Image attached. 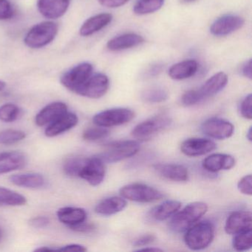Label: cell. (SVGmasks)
<instances>
[{
	"mask_svg": "<svg viewBox=\"0 0 252 252\" xmlns=\"http://www.w3.org/2000/svg\"><path fill=\"white\" fill-rule=\"evenodd\" d=\"M208 210V206L203 202H193L172 216L169 223L174 232L181 233L197 222Z\"/></svg>",
	"mask_w": 252,
	"mask_h": 252,
	"instance_id": "cell-1",
	"label": "cell"
},
{
	"mask_svg": "<svg viewBox=\"0 0 252 252\" xmlns=\"http://www.w3.org/2000/svg\"><path fill=\"white\" fill-rule=\"evenodd\" d=\"M215 228L212 222L201 221L194 223L186 231L184 242L186 246L193 251L206 249L213 241Z\"/></svg>",
	"mask_w": 252,
	"mask_h": 252,
	"instance_id": "cell-2",
	"label": "cell"
},
{
	"mask_svg": "<svg viewBox=\"0 0 252 252\" xmlns=\"http://www.w3.org/2000/svg\"><path fill=\"white\" fill-rule=\"evenodd\" d=\"M105 146V150L96 156L104 163H117L129 158L140 150L139 143L136 141H114Z\"/></svg>",
	"mask_w": 252,
	"mask_h": 252,
	"instance_id": "cell-3",
	"label": "cell"
},
{
	"mask_svg": "<svg viewBox=\"0 0 252 252\" xmlns=\"http://www.w3.org/2000/svg\"><path fill=\"white\" fill-rule=\"evenodd\" d=\"M59 27L54 22H42L33 26L25 38V44L33 49L43 48L51 43L58 33Z\"/></svg>",
	"mask_w": 252,
	"mask_h": 252,
	"instance_id": "cell-4",
	"label": "cell"
},
{
	"mask_svg": "<svg viewBox=\"0 0 252 252\" xmlns=\"http://www.w3.org/2000/svg\"><path fill=\"white\" fill-rule=\"evenodd\" d=\"M172 120L166 116H158L138 124L132 131V135L138 141H148L170 126Z\"/></svg>",
	"mask_w": 252,
	"mask_h": 252,
	"instance_id": "cell-5",
	"label": "cell"
},
{
	"mask_svg": "<svg viewBox=\"0 0 252 252\" xmlns=\"http://www.w3.org/2000/svg\"><path fill=\"white\" fill-rule=\"evenodd\" d=\"M124 198L138 203H153L163 198V195L158 190L142 184H131L120 189Z\"/></svg>",
	"mask_w": 252,
	"mask_h": 252,
	"instance_id": "cell-6",
	"label": "cell"
},
{
	"mask_svg": "<svg viewBox=\"0 0 252 252\" xmlns=\"http://www.w3.org/2000/svg\"><path fill=\"white\" fill-rule=\"evenodd\" d=\"M135 118V113L127 108H113L94 116L93 121L96 126L108 128L129 123Z\"/></svg>",
	"mask_w": 252,
	"mask_h": 252,
	"instance_id": "cell-7",
	"label": "cell"
},
{
	"mask_svg": "<svg viewBox=\"0 0 252 252\" xmlns=\"http://www.w3.org/2000/svg\"><path fill=\"white\" fill-rule=\"evenodd\" d=\"M93 71L94 67L92 64L88 63H81L65 72L62 76L60 82L64 88L76 94L91 77Z\"/></svg>",
	"mask_w": 252,
	"mask_h": 252,
	"instance_id": "cell-8",
	"label": "cell"
},
{
	"mask_svg": "<svg viewBox=\"0 0 252 252\" xmlns=\"http://www.w3.org/2000/svg\"><path fill=\"white\" fill-rule=\"evenodd\" d=\"M109 87L110 81L108 77L102 73H95L91 75L76 94L87 98L97 99L107 94Z\"/></svg>",
	"mask_w": 252,
	"mask_h": 252,
	"instance_id": "cell-9",
	"label": "cell"
},
{
	"mask_svg": "<svg viewBox=\"0 0 252 252\" xmlns=\"http://www.w3.org/2000/svg\"><path fill=\"white\" fill-rule=\"evenodd\" d=\"M201 130L203 134L214 139L224 140L233 135L234 126L225 119L212 118L203 122Z\"/></svg>",
	"mask_w": 252,
	"mask_h": 252,
	"instance_id": "cell-10",
	"label": "cell"
},
{
	"mask_svg": "<svg viewBox=\"0 0 252 252\" xmlns=\"http://www.w3.org/2000/svg\"><path fill=\"white\" fill-rule=\"evenodd\" d=\"M105 163L97 156L87 159L79 174V178L94 187L99 185L105 177Z\"/></svg>",
	"mask_w": 252,
	"mask_h": 252,
	"instance_id": "cell-11",
	"label": "cell"
},
{
	"mask_svg": "<svg viewBox=\"0 0 252 252\" xmlns=\"http://www.w3.org/2000/svg\"><path fill=\"white\" fill-rule=\"evenodd\" d=\"M217 145L212 140L192 138L186 140L181 144V150L189 157L204 156L216 149Z\"/></svg>",
	"mask_w": 252,
	"mask_h": 252,
	"instance_id": "cell-12",
	"label": "cell"
},
{
	"mask_svg": "<svg viewBox=\"0 0 252 252\" xmlns=\"http://www.w3.org/2000/svg\"><path fill=\"white\" fill-rule=\"evenodd\" d=\"M244 23V20L239 16L225 15L214 22L210 32L215 36H227L241 29Z\"/></svg>",
	"mask_w": 252,
	"mask_h": 252,
	"instance_id": "cell-13",
	"label": "cell"
},
{
	"mask_svg": "<svg viewBox=\"0 0 252 252\" xmlns=\"http://www.w3.org/2000/svg\"><path fill=\"white\" fill-rule=\"evenodd\" d=\"M252 213L246 211H236L227 218L225 231L227 234H235L252 229Z\"/></svg>",
	"mask_w": 252,
	"mask_h": 252,
	"instance_id": "cell-14",
	"label": "cell"
},
{
	"mask_svg": "<svg viewBox=\"0 0 252 252\" xmlns=\"http://www.w3.org/2000/svg\"><path fill=\"white\" fill-rule=\"evenodd\" d=\"M70 0H38V9L45 18L57 20L64 15Z\"/></svg>",
	"mask_w": 252,
	"mask_h": 252,
	"instance_id": "cell-15",
	"label": "cell"
},
{
	"mask_svg": "<svg viewBox=\"0 0 252 252\" xmlns=\"http://www.w3.org/2000/svg\"><path fill=\"white\" fill-rule=\"evenodd\" d=\"M27 163V156L21 152L0 153V175L22 169Z\"/></svg>",
	"mask_w": 252,
	"mask_h": 252,
	"instance_id": "cell-16",
	"label": "cell"
},
{
	"mask_svg": "<svg viewBox=\"0 0 252 252\" xmlns=\"http://www.w3.org/2000/svg\"><path fill=\"white\" fill-rule=\"evenodd\" d=\"M67 113V104L60 101L53 102L45 106L36 115L35 122L39 126L49 125L54 121Z\"/></svg>",
	"mask_w": 252,
	"mask_h": 252,
	"instance_id": "cell-17",
	"label": "cell"
},
{
	"mask_svg": "<svg viewBox=\"0 0 252 252\" xmlns=\"http://www.w3.org/2000/svg\"><path fill=\"white\" fill-rule=\"evenodd\" d=\"M228 83V76L223 72H219L209 78L201 88L197 90L200 101L210 98L220 92Z\"/></svg>",
	"mask_w": 252,
	"mask_h": 252,
	"instance_id": "cell-18",
	"label": "cell"
},
{
	"mask_svg": "<svg viewBox=\"0 0 252 252\" xmlns=\"http://www.w3.org/2000/svg\"><path fill=\"white\" fill-rule=\"evenodd\" d=\"M79 119L77 116L74 113L67 112L47 126L45 131V135L52 138L61 135L73 129L77 125Z\"/></svg>",
	"mask_w": 252,
	"mask_h": 252,
	"instance_id": "cell-19",
	"label": "cell"
},
{
	"mask_svg": "<svg viewBox=\"0 0 252 252\" xmlns=\"http://www.w3.org/2000/svg\"><path fill=\"white\" fill-rule=\"evenodd\" d=\"M235 159L227 154H212L203 160L202 166L209 172H218L221 170H228L234 167Z\"/></svg>",
	"mask_w": 252,
	"mask_h": 252,
	"instance_id": "cell-20",
	"label": "cell"
},
{
	"mask_svg": "<svg viewBox=\"0 0 252 252\" xmlns=\"http://www.w3.org/2000/svg\"><path fill=\"white\" fill-rule=\"evenodd\" d=\"M112 20V14L107 13L94 16L87 20L82 25L79 31L80 35L82 36H91L108 26L111 23Z\"/></svg>",
	"mask_w": 252,
	"mask_h": 252,
	"instance_id": "cell-21",
	"label": "cell"
},
{
	"mask_svg": "<svg viewBox=\"0 0 252 252\" xmlns=\"http://www.w3.org/2000/svg\"><path fill=\"white\" fill-rule=\"evenodd\" d=\"M144 42V39L136 33H125L110 39L107 44L110 51H120L138 46Z\"/></svg>",
	"mask_w": 252,
	"mask_h": 252,
	"instance_id": "cell-22",
	"label": "cell"
},
{
	"mask_svg": "<svg viewBox=\"0 0 252 252\" xmlns=\"http://www.w3.org/2000/svg\"><path fill=\"white\" fill-rule=\"evenodd\" d=\"M155 170L160 176L176 182L188 181L189 173L187 168L178 164H158L155 166Z\"/></svg>",
	"mask_w": 252,
	"mask_h": 252,
	"instance_id": "cell-23",
	"label": "cell"
},
{
	"mask_svg": "<svg viewBox=\"0 0 252 252\" xmlns=\"http://www.w3.org/2000/svg\"><path fill=\"white\" fill-rule=\"evenodd\" d=\"M198 64L195 60H189L173 64L169 70V76L174 80H184L197 73Z\"/></svg>",
	"mask_w": 252,
	"mask_h": 252,
	"instance_id": "cell-24",
	"label": "cell"
},
{
	"mask_svg": "<svg viewBox=\"0 0 252 252\" xmlns=\"http://www.w3.org/2000/svg\"><path fill=\"white\" fill-rule=\"evenodd\" d=\"M126 201L122 197H110L101 200L96 205L95 212L103 216H110L122 212L126 206Z\"/></svg>",
	"mask_w": 252,
	"mask_h": 252,
	"instance_id": "cell-25",
	"label": "cell"
},
{
	"mask_svg": "<svg viewBox=\"0 0 252 252\" xmlns=\"http://www.w3.org/2000/svg\"><path fill=\"white\" fill-rule=\"evenodd\" d=\"M57 217L60 222L70 227L86 221L87 213L82 208L67 206L59 209Z\"/></svg>",
	"mask_w": 252,
	"mask_h": 252,
	"instance_id": "cell-26",
	"label": "cell"
},
{
	"mask_svg": "<svg viewBox=\"0 0 252 252\" xmlns=\"http://www.w3.org/2000/svg\"><path fill=\"white\" fill-rule=\"evenodd\" d=\"M10 181L14 185L28 189H39L46 184L45 178L40 174L24 173L11 175Z\"/></svg>",
	"mask_w": 252,
	"mask_h": 252,
	"instance_id": "cell-27",
	"label": "cell"
},
{
	"mask_svg": "<svg viewBox=\"0 0 252 252\" xmlns=\"http://www.w3.org/2000/svg\"><path fill=\"white\" fill-rule=\"evenodd\" d=\"M181 207V203L177 200H167L152 211V217L158 221H163L173 216Z\"/></svg>",
	"mask_w": 252,
	"mask_h": 252,
	"instance_id": "cell-28",
	"label": "cell"
},
{
	"mask_svg": "<svg viewBox=\"0 0 252 252\" xmlns=\"http://www.w3.org/2000/svg\"><path fill=\"white\" fill-rule=\"evenodd\" d=\"M27 203L26 197L17 191L0 187V206H24Z\"/></svg>",
	"mask_w": 252,
	"mask_h": 252,
	"instance_id": "cell-29",
	"label": "cell"
},
{
	"mask_svg": "<svg viewBox=\"0 0 252 252\" xmlns=\"http://www.w3.org/2000/svg\"><path fill=\"white\" fill-rule=\"evenodd\" d=\"M163 4L164 0H138L134 5L133 11L136 15H147L158 11Z\"/></svg>",
	"mask_w": 252,
	"mask_h": 252,
	"instance_id": "cell-30",
	"label": "cell"
},
{
	"mask_svg": "<svg viewBox=\"0 0 252 252\" xmlns=\"http://www.w3.org/2000/svg\"><path fill=\"white\" fill-rule=\"evenodd\" d=\"M87 159L84 157H73L67 159L63 166L64 173L70 177H79Z\"/></svg>",
	"mask_w": 252,
	"mask_h": 252,
	"instance_id": "cell-31",
	"label": "cell"
},
{
	"mask_svg": "<svg viewBox=\"0 0 252 252\" xmlns=\"http://www.w3.org/2000/svg\"><path fill=\"white\" fill-rule=\"evenodd\" d=\"M252 246V229L235 234L233 240V247L237 252L248 251Z\"/></svg>",
	"mask_w": 252,
	"mask_h": 252,
	"instance_id": "cell-32",
	"label": "cell"
},
{
	"mask_svg": "<svg viewBox=\"0 0 252 252\" xmlns=\"http://www.w3.org/2000/svg\"><path fill=\"white\" fill-rule=\"evenodd\" d=\"M21 110L18 106L11 103L3 104L0 107V120L6 123L15 122L20 117Z\"/></svg>",
	"mask_w": 252,
	"mask_h": 252,
	"instance_id": "cell-33",
	"label": "cell"
},
{
	"mask_svg": "<svg viewBox=\"0 0 252 252\" xmlns=\"http://www.w3.org/2000/svg\"><path fill=\"white\" fill-rule=\"evenodd\" d=\"M26 137V133L23 131L6 129L0 132V144L11 145L23 141Z\"/></svg>",
	"mask_w": 252,
	"mask_h": 252,
	"instance_id": "cell-34",
	"label": "cell"
},
{
	"mask_svg": "<svg viewBox=\"0 0 252 252\" xmlns=\"http://www.w3.org/2000/svg\"><path fill=\"white\" fill-rule=\"evenodd\" d=\"M168 94L162 88H152L144 91L142 95L143 100L146 102L160 103L166 101Z\"/></svg>",
	"mask_w": 252,
	"mask_h": 252,
	"instance_id": "cell-35",
	"label": "cell"
},
{
	"mask_svg": "<svg viewBox=\"0 0 252 252\" xmlns=\"http://www.w3.org/2000/svg\"><path fill=\"white\" fill-rule=\"evenodd\" d=\"M109 134H110V132L107 128L97 126V127H91L87 129L83 132L82 137L86 141H95L107 138Z\"/></svg>",
	"mask_w": 252,
	"mask_h": 252,
	"instance_id": "cell-36",
	"label": "cell"
},
{
	"mask_svg": "<svg viewBox=\"0 0 252 252\" xmlns=\"http://www.w3.org/2000/svg\"><path fill=\"white\" fill-rule=\"evenodd\" d=\"M14 14V8L9 1L0 0V20H10Z\"/></svg>",
	"mask_w": 252,
	"mask_h": 252,
	"instance_id": "cell-37",
	"label": "cell"
},
{
	"mask_svg": "<svg viewBox=\"0 0 252 252\" xmlns=\"http://www.w3.org/2000/svg\"><path fill=\"white\" fill-rule=\"evenodd\" d=\"M200 101H200V97L197 94V90H191V91H187L181 98V102L184 105L187 106V107L198 104Z\"/></svg>",
	"mask_w": 252,
	"mask_h": 252,
	"instance_id": "cell-38",
	"label": "cell"
},
{
	"mask_svg": "<svg viewBox=\"0 0 252 252\" xmlns=\"http://www.w3.org/2000/svg\"><path fill=\"white\" fill-rule=\"evenodd\" d=\"M252 94H249L247 96L245 97L244 99L242 101L240 104V113L241 116L245 119L252 120Z\"/></svg>",
	"mask_w": 252,
	"mask_h": 252,
	"instance_id": "cell-39",
	"label": "cell"
},
{
	"mask_svg": "<svg viewBox=\"0 0 252 252\" xmlns=\"http://www.w3.org/2000/svg\"><path fill=\"white\" fill-rule=\"evenodd\" d=\"M252 175H248L242 178L237 184L239 191L246 195H252Z\"/></svg>",
	"mask_w": 252,
	"mask_h": 252,
	"instance_id": "cell-40",
	"label": "cell"
},
{
	"mask_svg": "<svg viewBox=\"0 0 252 252\" xmlns=\"http://www.w3.org/2000/svg\"><path fill=\"white\" fill-rule=\"evenodd\" d=\"M156 240V237L153 234H145V235L141 236V237L137 238L133 242V246L136 247L140 246H147L151 244Z\"/></svg>",
	"mask_w": 252,
	"mask_h": 252,
	"instance_id": "cell-41",
	"label": "cell"
},
{
	"mask_svg": "<svg viewBox=\"0 0 252 252\" xmlns=\"http://www.w3.org/2000/svg\"><path fill=\"white\" fill-rule=\"evenodd\" d=\"M49 219L45 216L36 217L32 218L30 220L31 225L36 228H45L49 224Z\"/></svg>",
	"mask_w": 252,
	"mask_h": 252,
	"instance_id": "cell-42",
	"label": "cell"
},
{
	"mask_svg": "<svg viewBox=\"0 0 252 252\" xmlns=\"http://www.w3.org/2000/svg\"><path fill=\"white\" fill-rule=\"evenodd\" d=\"M70 228L73 231H78V232L88 233L95 230V227L94 224L87 223L85 221V222H81L77 225L70 226Z\"/></svg>",
	"mask_w": 252,
	"mask_h": 252,
	"instance_id": "cell-43",
	"label": "cell"
},
{
	"mask_svg": "<svg viewBox=\"0 0 252 252\" xmlns=\"http://www.w3.org/2000/svg\"><path fill=\"white\" fill-rule=\"evenodd\" d=\"M98 1L103 6L110 8H116L125 5L129 0H98Z\"/></svg>",
	"mask_w": 252,
	"mask_h": 252,
	"instance_id": "cell-44",
	"label": "cell"
},
{
	"mask_svg": "<svg viewBox=\"0 0 252 252\" xmlns=\"http://www.w3.org/2000/svg\"><path fill=\"white\" fill-rule=\"evenodd\" d=\"M88 249L84 246L79 244H69L58 249V251H70V252H87Z\"/></svg>",
	"mask_w": 252,
	"mask_h": 252,
	"instance_id": "cell-45",
	"label": "cell"
},
{
	"mask_svg": "<svg viewBox=\"0 0 252 252\" xmlns=\"http://www.w3.org/2000/svg\"><path fill=\"white\" fill-rule=\"evenodd\" d=\"M242 73L245 77L252 80V60H249L243 64V67H242Z\"/></svg>",
	"mask_w": 252,
	"mask_h": 252,
	"instance_id": "cell-46",
	"label": "cell"
},
{
	"mask_svg": "<svg viewBox=\"0 0 252 252\" xmlns=\"http://www.w3.org/2000/svg\"><path fill=\"white\" fill-rule=\"evenodd\" d=\"M54 251H58V249H54V248H50L48 246H44V247L36 249L35 252H54Z\"/></svg>",
	"mask_w": 252,
	"mask_h": 252,
	"instance_id": "cell-47",
	"label": "cell"
},
{
	"mask_svg": "<svg viewBox=\"0 0 252 252\" xmlns=\"http://www.w3.org/2000/svg\"><path fill=\"white\" fill-rule=\"evenodd\" d=\"M138 252H162V249L158 248H143L138 249Z\"/></svg>",
	"mask_w": 252,
	"mask_h": 252,
	"instance_id": "cell-48",
	"label": "cell"
},
{
	"mask_svg": "<svg viewBox=\"0 0 252 252\" xmlns=\"http://www.w3.org/2000/svg\"><path fill=\"white\" fill-rule=\"evenodd\" d=\"M246 138H248L249 141H252V126H250L249 130H248L247 134H246Z\"/></svg>",
	"mask_w": 252,
	"mask_h": 252,
	"instance_id": "cell-49",
	"label": "cell"
},
{
	"mask_svg": "<svg viewBox=\"0 0 252 252\" xmlns=\"http://www.w3.org/2000/svg\"><path fill=\"white\" fill-rule=\"evenodd\" d=\"M5 88V83L2 81H0V91H2Z\"/></svg>",
	"mask_w": 252,
	"mask_h": 252,
	"instance_id": "cell-50",
	"label": "cell"
},
{
	"mask_svg": "<svg viewBox=\"0 0 252 252\" xmlns=\"http://www.w3.org/2000/svg\"><path fill=\"white\" fill-rule=\"evenodd\" d=\"M2 238H3V231H2V228L0 227V243L2 241Z\"/></svg>",
	"mask_w": 252,
	"mask_h": 252,
	"instance_id": "cell-51",
	"label": "cell"
},
{
	"mask_svg": "<svg viewBox=\"0 0 252 252\" xmlns=\"http://www.w3.org/2000/svg\"><path fill=\"white\" fill-rule=\"evenodd\" d=\"M194 0H182V2H194Z\"/></svg>",
	"mask_w": 252,
	"mask_h": 252,
	"instance_id": "cell-52",
	"label": "cell"
}]
</instances>
